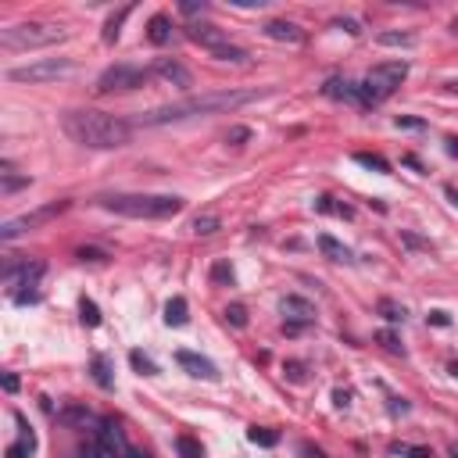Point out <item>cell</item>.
Returning a JSON list of instances; mask_svg holds the SVG:
<instances>
[{
    "mask_svg": "<svg viewBox=\"0 0 458 458\" xmlns=\"http://www.w3.org/2000/svg\"><path fill=\"white\" fill-rule=\"evenodd\" d=\"M61 129H65L79 147L90 151H115L129 143V122H122L108 111L97 108H72L61 115Z\"/></svg>",
    "mask_w": 458,
    "mask_h": 458,
    "instance_id": "6da1fadb",
    "label": "cell"
},
{
    "mask_svg": "<svg viewBox=\"0 0 458 458\" xmlns=\"http://www.w3.org/2000/svg\"><path fill=\"white\" fill-rule=\"evenodd\" d=\"M268 90H219V93H201V97H186L165 108L147 111L140 122L143 126H169V122H183V118H201V115H219V111H233L240 104H251L258 97H265Z\"/></svg>",
    "mask_w": 458,
    "mask_h": 458,
    "instance_id": "7a4b0ae2",
    "label": "cell"
},
{
    "mask_svg": "<svg viewBox=\"0 0 458 458\" xmlns=\"http://www.w3.org/2000/svg\"><path fill=\"white\" fill-rule=\"evenodd\" d=\"M97 204L104 212H115L126 219H172L183 212V197H172V194H108Z\"/></svg>",
    "mask_w": 458,
    "mask_h": 458,
    "instance_id": "3957f363",
    "label": "cell"
},
{
    "mask_svg": "<svg viewBox=\"0 0 458 458\" xmlns=\"http://www.w3.org/2000/svg\"><path fill=\"white\" fill-rule=\"evenodd\" d=\"M405 75H408V65H405V61H383V65L369 68L365 79L358 82L362 108H376V104H383V100L405 82Z\"/></svg>",
    "mask_w": 458,
    "mask_h": 458,
    "instance_id": "277c9868",
    "label": "cell"
},
{
    "mask_svg": "<svg viewBox=\"0 0 458 458\" xmlns=\"http://www.w3.org/2000/svg\"><path fill=\"white\" fill-rule=\"evenodd\" d=\"M65 36H68V29L54 26V22H18V26L0 29V44H4L8 51H33V47L61 44Z\"/></svg>",
    "mask_w": 458,
    "mask_h": 458,
    "instance_id": "5b68a950",
    "label": "cell"
},
{
    "mask_svg": "<svg viewBox=\"0 0 458 458\" xmlns=\"http://www.w3.org/2000/svg\"><path fill=\"white\" fill-rule=\"evenodd\" d=\"M65 75H75V61H68V57H44V61H36V65L8 72L11 82H54V79H65Z\"/></svg>",
    "mask_w": 458,
    "mask_h": 458,
    "instance_id": "8992f818",
    "label": "cell"
},
{
    "mask_svg": "<svg viewBox=\"0 0 458 458\" xmlns=\"http://www.w3.org/2000/svg\"><path fill=\"white\" fill-rule=\"evenodd\" d=\"M151 72L140 65H111L108 72H100L97 79V93H126V90H140L147 86Z\"/></svg>",
    "mask_w": 458,
    "mask_h": 458,
    "instance_id": "52a82bcc",
    "label": "cell"
},
{
    "mask_svg": "<svg viewBox=\"0 0 458 458\" xmlns=\"http://www.w3.org/2000/svg\"><path fill=\"white\" fill-rule=\"evenodd\" d=\"M65 208H68V201H51V204L36 208V212H29V215L8 219L4 226H0V240H4V244H11L15 237H22V233H29V229H36V226H44V222L57 219L61 212H65Z\"/></svg>",
    "mask_w": 458,
    "mask_h": 458,
    "instance_id": "ba28073f",
    "label": "cell"
},
{
    "mask_svg": "<svg viewBox=\"0 0 458 458\" xmlns=\"http://www.w3.org/2000/svg\"><path fill=\"white\" fill-rule=\"evenodd\" d=\"M97 444L104 448V455H108V458H133V448H129L126 433L118 430L115 419H100L97 423Z\"/></svg>",
    "mask_w": 458,
    "mask_h": 458,
    "instance_id": "9c48e42d",
    "label": "cell"
},
{
    "mask_svg": "<svg viewBox=\"0 0 458 458\" xmlns=\"http://www.w3.org/2000/svg\"><path fill=\"white\" fill-rule=\"evenodd\" d=\"M280 311L286 315V333H297V326H308L311 319H315V308H311V301H304L297 294H286L280 301Z\"/></svg>",
    "mask_w": 458,
    "mask_h": 458,
    "instance_id": "30bf717a",
    "label": "cell"
},
{
    "mask_svg": "<svg viewBox=\"0 0 458 458\" xmlns=\"http://www.w3.org/2000/svg\"><path fill=\"white\" fill-rule=\"evenodd\" d=\"M186 36H190L194 44H201L208 54H215V51L229 47V36H226V29H219V26H212V22H194L190 29H186Z\"/></svg>",
    "mask_w": 458,
    "mask_h": 458,
    "instance_id": "8fae6325",
    "label": "cell"
},
{
    "mask_svg": "<svg viewBox=\"0 0 458 458\" xmlns=\"http://www.w3.org/2000/svg\"><path fill=\"white\" fill-rule=\"evenodd\" d=\"M154 75H161L169 86H179V90H190L194 86V75H190V68H183L176 57H158L154 61Z\"/></svg>",
    "mask_w": 458,
    "mask_h": 458,
    "instance_id": "7c38bea8",
    "label": "cell"
},
{
    "mask_svg": "<svg viewBox=\"0 0 458 458\" xmlns=\"http://www.w3.org/2000/svg\"><path fill=\"white\" fill-rule=\"evenodd\" d=\"M265 36L276 39V44H304V29L294 26V22H286V18H268Z\"/></svg>",
    "mask_w": 458,
    "mask_h": 458,
    "instance_id": "4fadbf2b",
    "label": "cell"
},
{
    "mask_svg": "<svg viewBox=\"0 0 458 458\" xmlns=\"http://www.w3.org/2000/svg\"><path fill=\"white\" fill-rule=\"evenodd\" d=\"M176 362L190 372V376H197V380H219V369L208 358H201L197 351H176Z\"/></svg>",
    "mask_w": 458,
    "mask_h": 458,
    "instance_id": "5bb4252c",
    "label": "cell"
},
{
    "mask_svg": "<svg viewBox=\"0 0 458 458\" xmlns=\"http://www.w3.org/2000/svg\"><path fill=\"white\" fill-rule=\"evenodd\" d=\"M322 93H326V97H333V100H347V104H362V97H358V86H355V82H347V79H340V75H333V79H326V86H322Z\"/></svg>",
    "mask_w": 458,
    "mask_h": 458,
    "instance_id": "9a60e30c",
    "label": "cell"
},
{
    "mask_svg": "<svg viewBox=\"0 0 458 458\" xmlns=\"http://www.w3.org/2000/svg\"><path fill=\"white\" fill-rule=\"evenodd\" d=\"M147 39L154 47H165L172 39V22H169V15H154L151 22H147Z\"/></svg>",
    "mask_w": 458,
    "mask_h": 458,
    "instance_id": "2e32d148",
    "label": "cell"
},
{
    "mask_svg": "<svg viewBox=\"0 0 458 458\" xmlns=\"http://www.w3.org/2000/svg\"><path fill=\"white\" fill-rule=\"evenodd\" d=\"M319 251H322L329 262H351V251H347V247H344L337 237H329V233L319 237Z\"/></svg>",
    "mask_w": 458,
    "mask_h": 458,
    "instance_id": "e0dca14e",
    "label": "cell"
},
{
    "mask_svg": "<svg viewBox=\"0 0 458 458\" xmlns=\"http://www.w3.org/2000/svg\"><path fill=\"white\" fill-rule=\"evenodd\" d=\"M133 15V4H126V8H118L111 18H108V22H104V44H115V39H118V33H122V22H126V18Z\"/></svg>",
    "mask_w": 458,
    "mask_h": 458,
    "instance_id": "ac0fdd59",
    "label": "cell"
},
{
    "mask_svg": "<svg viewBox=\"0 0 458 458\" xmlns=\"http://www.w3.org/2000/svg\"><path fill=\"white\" fill-rule=\"evenodd\" d=\"M0 169H4V172H0V194H15L18 186H29L33 183L29 176H11V161H4Z\"/></svg>",
    "mask_w": 458,
    "mask_h": 458,
    "instance_id": "d6986e66",
    "label": "cell"
},
{
    "mask_svg": "<svg viewBox=\"0 0 458 458\" xmlns=\"http://www.w3.org/2000/svg\"><path fill=\"white\" fill-rule=\"evenodd\" d=\"M186 311H190V308H186V301L183 297H172L169 304H165V322H169V326H186V319H190Z\"/></svg>",
    "mask_w": 458,
    "mask_h": 458,
    "instance_id": "ffe728a7",
    "label": "cell"
},
{
    "mask_svg": "<svg viewBox=\"0 0 458 458\" xmlns=\"http://www.w3.org/2000/svg\"><path fill=\"white\" fill-rule=\"evenodd\" d=\"M247 441L258 444V448H276L280 444V433L268 430V426H251V430H247Z\"/></svg>",
    "mask_w": 458,
    "mask_h": 458,
    "instance_id": "44dd1931",
    "label": "cell"
},
{
    "mask_svg": "<svg viewBox=\"0 0 458 458\" xmlns=\"http://www.w3.org/2000/svg\"><path fill=\"white\" fill-rule=\"evenodd\" d=\"M376 311H380L387 322H405V319H408V308L398 304V301H390V297H383V301L376 304Z\"/></svg>",
    "mask_w": 458,
    "mask_h": 458,
    "instance_id": "7402d4cb",
    "label": "cell"
},
{
    "mask_svg": "<svg viewBox=\"0 0 458 458\" xmlns=\"http://www.w3.org/2000/svg\"><path fill=\"white\" fill-rule=\"evenodd\" d=\"M190 229H194L197 237H212V233H219V229H222V219L219 215H197Z\"/></svg>",
    "mask_w": 458,
    "mask_h": 458,
    "instance_id": "603a6c76",
    "label": "cell"
},
{
    "mask_svg": "<svg viewBox=\"0 0 458 458\" xmlns=\"http://www.w3.org/2000/svg\"><path fill=\"white\" fill-rule=\"evenodd\" d=\"M355 161H358V165H365V169H372V172H380V176H387V172H390V161H387V158H380V154L358 151V154H355Z\"/></svg>",
    "mask_w": 458,
    "mask_h": 458,
    "instance_id": "cb8c5ba5",
    "label": "cell"
},
{
    "mask_svg": "<svg viewBox=\"0 0 458 458\" xmlns=\"http://www.w3.org/2000/svg\"><path fill=\"white\" fill-rule=\"evenodd\" d=\"M90 369H93V380H97V387H104V390H111V387H115V380H111V369H108V358H100V355H97Z\"/></svg>",
    "mask_w": 458,
    "mask_h": 458,
    "instance_id": "d4e9b609",
    "label": "cell"
},
{
    "mask_svg": "<svg viewBox=\"0 0 458 458\" xmlns=\"http://www.w3.org/2000/svg\"><path fill=\"white\" fill-rule=\"evenodd\" d=\"M57 419H61V423H90V419H93V412H90V408H82V405H68V408H61V412H57Z\"/></svg>",
    "mask_w": 458,
    "mask_h": 458,
    "instance_id": "484cf974",
    "label": "cell"
},
{
    "mask_svg": "<svg viewBox=\"0 0 458 458\" xmlns=\"http://www.w3.org/2000/svg\"><path fill=\"white\" fill-rule=\"evenodd\" d=\"M376 44H383V47H412L415 36L412 33H380Z\"/></svg>",
    "mask_w": 458,
    "mask_h": 458,
    "instance_id": "4316f807",
    "label": "cell"
},
{
    "mask_svg": "<svg viewBox=\"0 0 458 458\" xmlns=\"http://www.w3.org/2000/svg\"><path fill=\"white\" fill-rule=\"evenodd\" d=\"M129 362H133V369L140 372V376H158V365L143 355V351H129Z\"/></svg>",
    "mask_w": 458,
    "mask_h": 458,
    "instance_id": "83f0119b",
    "label": "cell"
},
{
    "mask_svg": "<svg viewBox=\"0 0 458 458\" xmlns=\"http://www.w3.org/2000/svg\"><path fill=\"white\" fill-rule=\"evenodd\" d=\"M176 451L183 458H204V448L194 441V437H176Z\"/></svg>",
    "mask_w": 458,
    "mask_h": 458,
    "instance_id": "f1b7e54d",
    "label": "cell"
},
{
    "mask_svg": "<svg viewBox=\"0 0 458 458\" xmlns=\"http://www.w3.org/2000/svg\"><path fill=\"white\" fill-rule=\"evenodd\" d=\"M79 315H82V322H86V326H100V308L90 297L79 301Z\"/></svg>",
    "mask_w": 458,
    "mask_h": 458,
    "instance_id": "f546056e",
    "label": "cell"
},
{
    "mask_svg": "<svg viewBox=\"0 0 458 458\" xmlns=\"http://www.w3.org/2000/svg\"><path fill=\"white\" fill-rule=\"evenodd\" d=\"M376 340L390 351V355H405V347H401V340H398V333H390V329H380L376 333Z\"/></svg>",
    "mask_w": 458,
    "mask_h": 458,
    "instance_id": "4dcf8cb0",
    "label": "cell"
},
{
    "mask_svg": "<svg viewBox=\"0 0 458 458\" xmlns=\"http://www.w3.org/2000/svg\"><path fill=\"white\" fill-rule=\"evenodd\" d=\"M226 322L237 326V329H244V326H247V308H244V304H229V308H226Z\"/></svg>",
    "mask_w": 458,
    "mask_h": 458,
    "instance_id": "1f68e13d",
    "label": "cell"
},
{
    "mask_svg": "<svg viewBox=\"0 0 458 458\" xmlns=\"http://www.w3.org/2000/svg\"><path fill=\"white\" fill-rule=\"evenodd\" d=\"M15 423H18V430H22V444H26L29 451H36V433H33V426L26 423V415H22V412L15 415Z\"/></svg>",
    "mask_w": 458,
    "mask_h": 458,
    "instance_id": "d6a6232c",
    "label": "cell"
},
{
    "mask_svg": "<svg viewBox=\"0 0 458 458\" xmlns=\"http://www.w3.org/2000/svg\"><path fill=\"white\" fill-rule=\"evenodd\" d=\"M212 283H233V265H229V262H215L212 265Z\"/></svg>",
    "mask_w": 458,
    "mask_h": 458,
    "instance_id": "836d02e7",
    "label": "cell"
},
{
    "mask_svg": "<svg viewBox=\"0 0 458 458\" xmlns=\"http://www.w3.org/2000/svg\"><path fill=\"white\" fill-rule=\"evenodd\" d=\"M283 372H286V380H290V383H304V380H308V369H304L301 362H286Z\"/></svg>",
    "mask_w": 458,
    "mask_h": 458,
    "instance_id": "e575fe53",
    "label": "cell"
},
{
    "mask_svg": "<svg viewBox=\"0 0 458 458\" xmlns=\"http://www.w3.org/2000/svg\"><path fill=\"white\" fill-rule=\"evenodd\" d=\"M390 455H412V458H433V451H426V448H405V444H394V448H390Z\"/></svg>",
    "mask_w": 458,
    "mask_h": 458,
    "instance_id": "d590c367",
    "label": "cell"
},
{
    "mask_svg": "<svg viewBox=\"0 0 458 458\" xmlns=\"http://www.w3.org/2000/svg\"><path fill=\"white\" fill-rule=\"evenodd\" d=\"M75 458H108V455H104V448L100 444H79V451H75Z\"/></svg>",
    "mask_w": 458,
    "mask_h": 458,
    "instance_id": "8d00e7d4",
    "label": "cell"
},
{
    "mask_svg": "<svg viewBox=\"0 0 458 458\" xmlns=\"http://www.w3.org/2000/svg\"><path fill=\"white\" fill-rule=\"evenodd\" d=\"M226 140H229V143H237V147H240V143H247V140H251V129H247V126H233V129L226 133Z\"/></svg>",
    "mask_w": 458,
    "mask_h": 458,
    "instance_id": "74e56055",
    "label": "cell"
},
{
    "mask_svg": "<svg viewBox=\"0 0 458 458\" xmlns=\"http://www.w3.org/2000/svg\"><path fill=\"white\" fill-rule=\"evenodd\" d=\"M79 258L82 262H108V255H104L100 247H79Z\"/></svg>",
    "mask_w": 458,
    "mask_h": 458,
    "instance_id": "f35d334b",
    "label": "cell"
},
{
    "mask_svg": "<svg viewBox=\"0 0 458 458\" xmlns=\"http://www.w3.org/2000/svg\"><path fill=\"white\" fill-rule=\"evenodd\" d=\"M333 26H337V29H344L347 36H358V33H362V26L355 22V18H337V22H333Z\"/></svg>",
    "mask_w": 458,
    "mask_h": 458,
    "instance_id": "ab89813d",
    "label": "cell"
},
{
    "mask_svg": "<svg viewBox=\"0 0 458 458\" xmlns=\"http://www.w3.org/2000/svg\"><path fill=\"white\" fill-rule=\"evenodd\" d=\"M29 455H33V451H29L22 441H18V444H11V448L4 451V458H29Z\"/></svg>",
    "mask_w": 458,
    "mask_h": 458,
    "instance_id": "60d3db41",
    "label": "cell"
},
{
    "mask_svg": "<svg viewBox=\"0 0 458 458\" xmlns=\"http://www.w3.org/2000/svg\"><path fill=\"white\" fill-rule=\"evenodd\" d=\"M208 4H204V0H201V4H197V0H183V4H179V11L183 15H197V11H204Z\"/></svg>",
    "mask_w": 458,
    "mask_h": 458,
    "instance_id": "b9f144b4",
    "label": "cell"
},
{
    "mask_svg": "<svg viewBox=\"0 0 458 458\" xmlns=\"http://www.w3.org/2000/svg\"><path fill=\"white\" fill-rule=\"evenodd\" d=\"M433 326H451V319H448V311H430V315H426Z\"/></svg>",
    "mask_w": 458,
    "mask_h": 458,
    "instance_id": "7bdbcfd3",
    "label": "cell"
},
{
    "mask_svg": "<svg viewBox=\"0 0 458 458\" xmlns=\"http://www.w3.org/2000/svg\"><path fill=\"white\" fill-rule=\"evenodd\" d=\"M398 126H401V129H423L426 122H419V118H398Z\"/></svg>",
    "mask_w": 458,
    "mask_h": 458,
    "instance_id": "ee69618b",
    "label": "cell"
},
{
    "mask_svg": "<svg viewBox=\"0 0 458 458\" xmlns=\"http://www.w3.org/2000/svg\"><path fill=\"white\" fill-rule=\"evenodd\" d=\"M4 390H8V394L18 390V376H15V372H4Z\"/></svg>",
    "mask_w": 458,
    "mask_h": 458,
    "instance_id": "f6af8a7d",
    "label": "cell"
},
{
    "mask_svg": "<svg viewBox=\"0 0 458 458\" xmlns=\"http://www.w3.org/2000/svg\"><path fill=\"white\" fill-rule=\"evenodd\" d=\"M405 244H408V247H430L426 240H419V237H412V233H405Z\"/></svg>",
    "mask_w": 458,
    "mask_h": 458,
    "instance_id": "bcb514c9",
    "label": "cell"
},
{
    "mask_svg": "<svg viewBox=\"0 0 458 458\" xmlns=\"http://www.w3.org/2000/svg\"><path fill=\"white\" fill-rule=\"evenodd\" d=\"M333 401H337V405H340V408H344V405H347V401H351V394H347V390H337V394H333Z\"/></svg>",
    "mask_w": 458,
    "mask_h": 458,
    "instance_id": "7dc6e473",
    "label": "cell"
},
{
    "mask_svg": "<svg viewBox=\"0 0 458 458\" xmlns=\"http://www.w3.org/2000/svg\"><path fill=\"white\" fill-rule=\"evenodd\" d=\"M444 194H448V201L458 208V190H455V186H444Z\"/></svg>",
    "mask_w": 458,
    "mask_h": 458,
    "instance_id": "c3c4849f",
    "label": "cell"
},
{
    "mask_svg": "<svg viewBox=\"0 0 458 458\" xmlns=\"http://www.w3.org/2000/svg\"><path fill=\"white\" fill-rule=\"evenodd\" d=\"M448 154H455V158H458V140H455V136L448 140Z\"/></svg>",
    "mask_w": 458,
    "mask_h": 458,
    "instance_id": "681fc988",
    "label": "cell"
},
{
    "mask_svg": "<svg viewBox=\"0 0 458 458\" xmlns=\"http://www.w3.org/2000/svg\"><path fill=\"white\" fill-rule=\"evenodd\" d=\"M304 455H308V458H326V455H322V451H315V448H304Z\"/></svg>",
    "mask_w": 458,
    "mask_h": 458,
    "instance_id": "f907efd6",
    "label": "cell"
},
{
    "mask_svg": "<svg viewBox=\"0 0 458 458\" xmlns=\"http://www.w3.org/2000/svg\"><path fill=\"white\" fill-rule=\"evenodd\" d=\"M448 372H451V376H455V380H458V358H455V362H451V365H448Z\"/></svg>",
    "mask_w": 458,
    "mask_h": 458,
    "instance_id": "816d5d0a",
    "label": "cell"
},
{
    "mask_svg": "<svg viewBox=\"0 0 458 458\" xmlns=\"http://www.w3.org/2000/svg\"><path fill=\"white\" fill-rule=\"evenodd\" d=\"M451 33H455V36H458V18H455V22H451Z\"/></svg>",
    "mask_w": 458,
    "mask_h": 458,
    "instance_id": "f5cc1de1",
    "label": "cell"
},
{
    "mask_svg": "<svg viewBox=\"0 0 458 458\" xmlns=\"http://www.w3.org/2000/svg\"><path fill=\"white\" fill-rule=\"evenodd\" d=\"M133 458H147V455H143V451H133Z\"/></svg>",
    "mask_w": 458,
    "mask_h": 458,
    "instance_id": "db71d44e",
    "label": "cell"
},
{
    "mask_svg": "<svg viewBox=\"0 0 458 458\" xmlns=\"http://www.w3.org/2000/svg\"><path fill=\"white\" fill-rule=\"evenodd\" d=\"M451 455H455V458H458V444H455V448H451Z\"/></svg>",
    "mask_w": 458,
    "mask_h": 458,
    "instance_id": "11a10c76",
    "label": "cell"
}]
</instances>
